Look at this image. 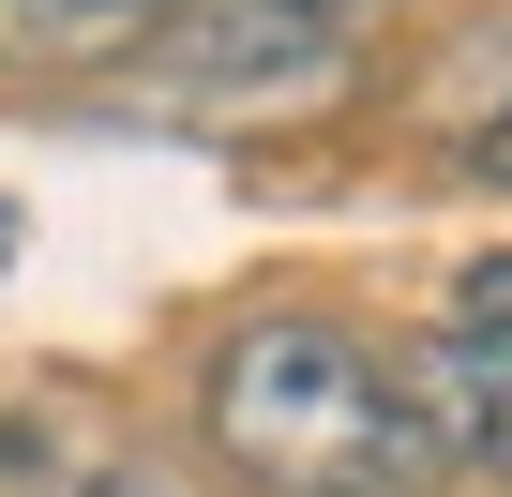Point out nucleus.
<instances>
[{
    "label": "nucleus",
    "instance_id": "1",
    "mask_svg": "<svg viewBox=\"0 0 512 497\" xmlns=\"http://www.w3.org/2000/svg\"><path fill=\"white\" fill-rule=\"evenodd\" d=\"M196 422L256 497H437L452 482V452L407 407V362L317 302L226 317L196 362Z\"/></svg>",
    "mask_w": 512,
    "mask_h": 497
},
{
    "label": "nucleus",
    "instance_id": "2",
    "mask_svg": "<svg viewBox=\"0 0 512 497\" xmlns=\"http://www.w3.org/2000/svg\"><path fill=\"white\" fill-rule=\"evenodd\" d=\"M407 362V407H422V437L452 452V482L482 467V482H512V332H422V347H392Z\"/></svg>",
    "mask_w": 512,
    "mask_h": 497
},
{
    "label": "nucleus",
    "instance_id": "3",
    "mask_svg": "<svg viewBox=\"0 0 512 497\" xmlns=\"http://www.w3.org/2000/svg\"><path fill=\"white\" fill-rule=\"evenodd\" d=\"M0 497H196V482H166L136 437L76 407H0Z\"/></svg>",
    "mask_w": 512,
    "mask_h": 497
},
{
    "label": "nucleus",
    "instance_id": "4",
    "mask_svg": "<svg viewBox=\"0 0 512 497\" xmlns=\"http://www.w3.org/2000/svg\"><path fill=\"white\" fill-rule=\"evenodd\" d=\"M196 0H0V61H136Z\"/></svg>",
    "mask_w": 512,
    "mask_h": 497
},
{
    "label": "nucleus",
    "instance_id": "5",
    "mask_svg": "<svg viewBox=\"0 0 512 497\" xmlns=\"http://www.w3.org/2000/svg\"><path fill=\"white\" fill-rule=\"evenodd\" d=\"M467 181H497V196H512V91H497V121L467 136Z\"/></svg>",
    "mask_w": 512,
    "mask_h": 497
},
{
    "label": "nucleus",
    "instance_id": "6",
    "mask_svg": "<svg viewBox=\"0 0 512 497\" xmlns=\"http://www.w3.org/2000/svg\"><path fill=\"white\" fill-rule=\"evenodd\" d=\"M0 257H16V211H0Z\"/></svg>",
    "mask_w": 512,
    "mask_h": 497
}]
</instances>
